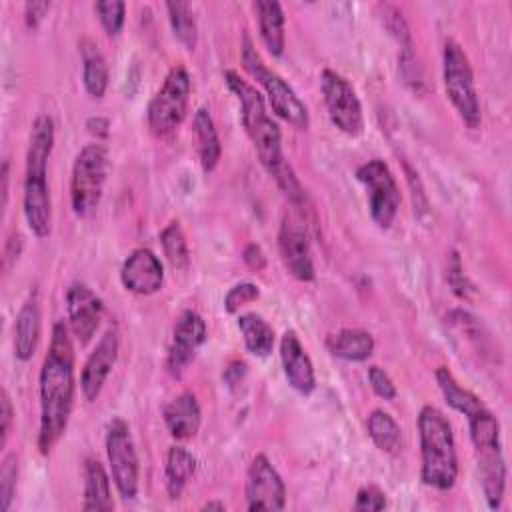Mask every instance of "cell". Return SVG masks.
I'll return each mask as SVG.
<instances>
[{
  "label": "cell",
  "mask_w": 512,
  "mask_h": 512,
  "mask_svg": "<svg viewBox=\"0 0 512 512\" xmlns=\"http://www.w3.org/2000/svg\"><path fill=\"white\" fill-rule=\"evenodd\" d=\"M368 382H370V388L374 390V394L382 400H394L398 396V390H396V384L394 380L390 378V374L380 368L378 364H372L368 366Z\"/></svg>",
  "instance_id": "36"
},
{
  "label": "cell",
  "mask_w": 512,
  "mask_h": 512,
  "mask_svg": "<svg viewBox=\"0 0 512 512\" xmlns=\"http://www.w3.org/2000/svg\"><path fill=\"white\" fill-rule=\"evenodd\" d=\"M104 304L100 296L86 284L74 282L66 290V316L68 328L80 344H88L96 334L102 320Z\"/></svg>",
  "instance_id": "15"
},
{
  "label": "cell",
  "mask_w": 512,
  "mask_h": 512,
  "mask_svg": "<svg viewBox=\"0 0 512 512\" xmlns=\"http://www.w3.org/2000/svg\"><path fill=\"white\" fill-rule=\"evenodd\" d=\"M162 418L174 440H188L200 430L202 410L196 396L190 390H184L164 406Z\"/></svg>",
  "instance_id": "19"
},
{
  "label": "cell",
  "mask_w": 512,
  "mask_h": 512,
  "mask_svg": "<svg viewBox=\"0 0 512 512\" xmlns=\"http://www.w3.org/2000/svg\"><path fill=\"white\" fill-rule=\"evenodd\" d=\"M278 250L282 264L292 278H296L298 282H312L316 278L310 238L304 222L298 216L286 214L282 218L278 232Z\"/></svg>",
  "instance_id": "13"
},
{
  "label": "cell",
  "mask_w": 512,
  "mask_h": 512,
  "mask_svg": "<svg viewBox=\"0 0 512 512\" xmlns=\"http://www.w3.org/2000/svg\"><path fill=\"white\" fill-rule=\"evenodd\" d=\"M120 282L132 294H156L164 284V266L150 248H134L122 262Z\"/></svg>",
  "instance_id": "16"
},
{
  "label": "cell",
  "mask_w": 512,
  "mask_h": 512,
  "mask_svg": "<svg viewBox=\"0 0 512 512\" xmlns=\"http://www.w3.org/2000/svg\"><path fill=\"white\" fill-rule=\"evenodd\" d=\"M106 456L112 482L122 500H134L138 494L140 462L130 426L122 418H112L106 428Z\"/></svg>",
  "instance_id": "9"
},
{
  "label": "cell",
  "mask_w": 512,
  "mask_h": 512,
  "mask_svg": "<svg viewBox=\"0 0 512 512\" xmlns=\"http://www.w3.org/2000/svg\"><path fill=\"white\" fill-rule=\"evenodd\" d=\"M280 362H282V370L288 384L296 392L304 396L314 392L316 388L314 364L294 330H286L280 338Z\"/></svg>",
  "instance_id": "18"
},
{
  "label": "cell",
  "mask_w": 512,
  "mask_h": 512,
  "mask_svg": "<svg viewBox=\"0 0 512 512\" xmlns=\"http://www.w3.org/2000/svg\"><path fill=\"white\" fill-rule=\"evenodd\" d=\"M0 420H2L0 446L4 448L8 442L10 430H12V420H14V408H12V402H10V396L6 390H2V396H0Z\"/></svg>",
  "instance_id": "38"
},
{
  "label": "cell",
  "mask_w": 512,
  "mask_h": 512,
  "mask_svg": "<svg viewBox=\"0 0 512 512\" xmlns=\"http://www.w3.org/2000/svg\"><path fill=\"white\" fill-rule=\"evenodd\" d=\"M166 12H168L170 28H172L176 40L188 52H194V48L198 44V24H196L192 6L188 2H182V0L166 2Z\"/></svg>",
  "instance_id": "29"
},
{
  "label": "cell",
  "mask_w": 512,
  "mask_h": 512,
  "mask_svg": "<svg viewBox=\"0 0 512 512\" xmlns=\"http://www.w3.org/2000/svg\"><path fill=\"white\" fill-rule=\"evenodd\" d=\"M42 330V316L36 294L28 296L26 302L20 306L14 322V356L20 362H28L40 342Z\"/></svg>",
  "instance_id": "20"
},
{
  "label": "cell",
  "mask_w": 512,
  "mask_h": 512,
  "mask_svg": "<svg viewBox=\"0 0 512 512\" xmlns=\"http://www.w3.org/2000/svg\"><path fill=\"white\" fill-rule=\"evenodd\" d=\"M286 484L266 454H256L246 472V508L284 510Z\"/></svg>",
  "instance_id": "12"
},
{
  "label": "cell",
  "mask_w": 512,
  "mask_h": 512,
  "mask_svg": "<svg viewBox=\"0 0 512 512\" xmlns=\"http://www.w3.org/2000/svg\"><path fill=\"white\" fill-rule=\"evenodd\" d=\"M192 130L196 136V148H198V158H200V166L206 174L214 172L220 156H222V144H220V136L216 130V124L212 120V114L208 108H198L194 112V120H192Z\"/></svg>",
  "instance_id": "24"
},
{
  "label": "cell",
  "mask_w": 512,
  "mask_h": 512,
  "mask_svg": "<svg viewBox=\"0 0 512 512\" xmlns=\"http://www.w3.org/2000/svg\"><path fill=\"white\" fill-rule=\"evenodd\" d=\"M160 244L166 260L174 270H186L190 264V250L186 234L178 220H170L160 232Z\"/></svg>",
  "instance_id": "30"
},
{
  "label": "cell",
  "mask_w": 512,
  "mask_h": 512,
  "mask_svg": "<svg viewBox=\"0 0 512 512\" xmlns=\"http://www.w3.org/2000/svg\"><path fill=\"white\" fill-rule=\"evenodd\" d=\"M420 480L424 486L446 492L458 478V456L450 420L432 404L418 412Z\"/></svg>",
  "instance_id": "4"
},
{
  "label": "cell",
  "mask_w": 512,
  "mask_h": 512,
  "mask_svg": "<svg viewBox=\"0 0 512 512\" xmlns=\"http://www.w3.org/2000/svg\"><path fill=\"white\" fill-rule=\"evenodd\" d=\"M16 478H18L16 454H6L2 460V470H0V510L2 512H6L14 500Z\"/></svg>",
  "instance_id": "33"
},
{
  "label": "cell",
  "mask_w": 512,
  "mask_h": 512,
  "mask_svg": "<svg viewBox=\"0 0 512 512\" xmlns=\"http://www.w3.org/2000/svg\"><path fill=\"white\" fill-rule=\"evenodd\" d=\"M74 388V346L70 338V328L62 320H58L52 326L50 346L42 360L38 376V448L44 456L52 452V448L60 442L68 428L74 406Z\"/></svg>",
  "instance_id": "1"
},
{
  "label": "cell",
  "mask_w": 512,
  "mask_h": 512,
  "mask_svg": "<svg viewBox=\"0 0 512 512\" xmlns=\"http://www.w3.org/2000/svg\"><path fill=\"white\" fill-rule=\"evenodd\" d=\"M94 12L98 14V20L108 36H118L124 28L126 20V4L124 2H96Z\"/></svg>",
  "instance_id": "31"
},
{
  "label": "cell",
  "mask_w": 512,
  "mask_h": 512,
  "mask_svg": "<svg viewBox=\"0 0 512 512\" xmlns=\"http://www.w3.org/2000/svg\"><path fill=\"white\" fill-rule=\"evenodd\" d=\"M118 358V332L108 328L98 340L96 348L86 358L80 372V392L86 402H94L110 376Z\"/></svg>",
  "instance_id": "17"
},
{
  "label": "cell",
  "mask_w": 512,
  "mask_h": 512,
  "mask_svg": "<svg viewBox=\"0 0 512 512\" xmlns=\"http://www.w3.org/2000/svg\"><path fill=\"white\" fill-rule=\"evenodd\" d=\"M244 374H246V362H242V360H232V362L224 368L222 378H224V382H226L228 386H236V384L244 378Z\"/></svg>",
  "instance_id": "41"
},
{
  "label": "cell",
  "mask_w": 512,
  "mask_h": 512,
  "mask_svg": "<svg viewBox=\"0 0 512 512\" xmlns=\"http://www.w3.org/2000/svg\"><path fill=\"white\" fill-rule=\"evenodd\" d=\"M190 90L188 70L182 64L172 66L146 108V122L156 138H168L180 128L188 112Z\"/></svg>",
  "instance_id": "8"
},
{
  "label": "cell",
  "mask_w": 512,
  "mask_h": 512,
  "mask_svg": "<svg viewBox=\"0 0 512 512\" xmlns=\"http://www.w3.org/2000/svg\"><path fill=\"white\" fill-rule=\"evenodd\" d=\"M110 474L96 458H86L84 462V502L82 510L86 512H110L114 510Z\"/></svg>",
  "instance_id": "23"
},
{
  "label": "cell",
  "mask_w": 512,
  "mask_h": 512,
  "mask_svg": "<svg viewBox=\"0 0 512 512\" xmlns=\"http://www.w3.org/2000/svg\"><path fill=\"white\" fill-rule=\"evenodd\" d=\"M54 120L48 114L36 116L30 130L24 172L22 208L28 228L36 238L50 236L52 230V200L48 188V160L54 150Z\"/></svg>",
  "instance_id": "3"
},
{
  "label": "cell",
  "mask_w": 512,
  "mask_h": 512,
  "mask_svg": "<svg viewBox=\"0 0 512 512\" xmlns=\"http://www.w3.org/2000/svg\"><path fill=\"white\" fill-rule=\"evenodd\" d=\"M368 436L384 454H398L402 448V430L394 416L382 408H374L366 418Z\"/></svg>",
  "instance_id": "28"
},
{
  "label": "cell",
  "mask_w": 512,
  "mask_h": 512,
  "mask_svg": "<svg viewBox=\"0 0 512 512\" xmlns=\"http://www.w3.org/2000/svg\"><path fill=\"white\" fill-rule=\"evenodd\" d=\"M442 80L448 100L458 112L460 120L476 130L482 124V108L474 82V72L464 48L448 38L442 48Z\"/></svg>",
  "instance_id": "6"
},
{
  "label": "cell",
  "mask_w": 512,
  "mask_h": 512,
  "mask_svg": "<svg viewBox=\"0 0 512 512\" xmlns=\"http://www.w3.org/2000/svg\"><path fill=\"white\" fill-rule=\"evenodd\" d=\"M108 168V148L102 142H90L76 154L70 176V204L78 218H90L98 210Z\"/></svg>",
  "instance_id": "7"
},
{
  "label": "cell",
  "mask_w": 512,
  "mask_h": 512,
  "mask_svg": "<svg viewBox=\"0 0 512 512\" xmlns=\"http://www.w3.org/2000/svg\"><path fill=\"white\" fill-rule=\"evenodd\" d=\"M326 348L334 358L346 362H366L376 348L374 336L362 328H342L326 338Z\"/></svg>",
  "instance_id": "22"
},
{
  "label": "cell",
  "mask_w": 512,
  "mask_h": 512,
  "mask_svg": "<svg viewBox=\"0 0 512 512\" xmlns=\"http://www.w3.org/2000/svg\"><path fill=\"white\" fill-rule=\"evenodd\" d=\"M238 330L242 334L244 346L250 354L258 358H266L272 354L274 348V328L268 324V320L256 312H246L240 314L238 320Z\"/></svg>",
  "instance_id": "27"
},
{
  "label": "cell",
  "mask_w": 512,
  "mask_h": 512,
  "mask_svg": "<svg viewBox=\"0 0 512 512\" xmlns=\"http://www.w3.org/2000/svg\"><path fill=\"white\" fill-rule=\"evenodd\" d=\"M224 82L240 104L242 124L248 138L254 144L260 164L274 178L282 194L296 208H300L306 200V194L294 168L290 166V162L282 152V132L278 122L268 114L264 96L248 80H244L236 70H226Z\"/></svg>",
  "instance_id": "2"
},
{
  "label": "cell",
  "mask_w": 512,
  "mask_h": 512,
  "mask_svg": "<svg viewBox=\"0 0 512 512\" xmlns=\"http://www.w3.org/2000/svg\"><path fill=\"white\" fill-rule=\"evenodd\" d=\"M356 178L366 190L370 218L378 228L388 230L398 214L402 200L390 166L380 158H372L356 168Z\"/></svg>",
  "instance_id": "10"
},
{
  "label": "cell",
  "mask_w": 512,
  "mask_h": 512,
  "mask_svg": "<svg viewBox=\"0 0 512 512\" xmlns=\"http://www.w3.org/2000/svg\"><path fill=\"white\" fill-rule=\"evenodd\" d=\"M446 280L452 288V292L458 296V298H470L474 294V284L470 282V278L466 276L464 272V266H462V260H460V254L456 250L450 252L448 256V266H446Z\"/></svg>",
  "instance_id": "32"
},
{
  "label": "cell",
  "mask_w": 512,
  "mask_h": 512,
  "mask_svg": "<svg viewBox=\"0 0 512 512\" xmlns=\"http://www.w3.org/2000/svg\"><path fill=\"white\" fill-rule=\"evenodd\" d=\"M240 60L244 70L262 86V90L268 96V104L272 112L282 118L284 122L292 124L298 130H308L310 126V114L306 104L298 98L294 88L274 70H270L258 50L254 48V42L250 34H242L240 44Z\"/></svg>",
  "instance_id": "5"
},
{
  "label": "cell",
  "mask_w": 512,
  "mask_h": 512,
  "mask_svg": "<svg viewBox=\"0 0 512 512\" xmlns=\"http://www.w3.org/2000/svg\"><path fill=\"white\" fill-rule=\"evenodd\" d=\"M50 2L40 0V2H26L24 4V22L28 28H38L40 22L44 20V16L50 10Z\"/></svg>",
  "instance_id": "39"
},
{
  "label": "cell",
  "mask_w": 512,
  "mask_h": 512,
  "mask_svg": "<svg viewBox=\"0 0 512 512\" xmlns=\"http://www.w3.org/2000/svg\"><path fill=\"white\" fill-rule=\"evenodd\" d=\"M80 52H82V84H84V90L88 92L90 98L100 100L106 94L108 82H110L108 62H106L102 50L98 48V44L88 40V38H84L80 42Z\"/></svg>",
  "instance_id": "25"
},
{
  "label": "cell",
  "mask_w": 512,
  "mask_h": 512,
  "mask_svg": "<svg viewBox=\"0 0 512 512\" xmlns=\"http://www.w3.org/2000/svg\"><path fill=\"white\" fill-rule=\"evenodd\" d=\"M260 298V288L258 284L254 282H240V284H234L226 296H224V310L228 314H236L242 306L254 302Z\"/></svg>",
  "instance_id": "34"
},
{
  "label": "cell",
  "mask_w": 512,
  "mask_h": 512,
  "mask_svg": "<svg viewBox=\"0 0 512 512\" xmlns=\"http://www.w3.org/2000/svg\"><path fill=\"white\" fill-rule=\"evenodd\" d=\"M208 338V328L204 318L194 310H184L172 328V340L168 346L166 368L172 376L180 378L182 372L196 358L200 346Z\"/></svg>",
  "instance_id": "14"
},
{
  "label": "cell",
  "mask_w": 512,
  "mask_h": 512,
  "mask_svg": "<svg viewBox=\"0 0 512 512\" xmlns=\"http://www.w3.org/2000/svg\"><path fill=\"white\" fill-rule=\"evenodd\" d=\"M196 472V458L194 454L180 444H174L168 448L166 454V466H164V480H166V492L170 498H180L186 484Z\"/></svg>",
  "instance_id": "26"
},
{
  "label": "cell",
  "mask_w": 512,
  "mask_h": 512,
  "mask_svg": "<svg viewBox=\"0 0 512 512\" xmlns=\"http://www.w3.org/2000/svg\"><path fill=\"white\" fill-rule=\"evenodd\" d=\"M86 128L90 134H94L96 138H106L108 136V128H110V122L108 118H102V116H92L86 120Z\"/></svg>",
  "instance_id": "42"
},
{
  "label": "cell",
  "mask_w": 512,
  "mask_h": 512,
  "mask_svg": "<svg viewBox=\"0 0 512 512\" xmlns=\"http://www.w3.org/2000/svg\"><path fill=\"white\" fill-rule=\"evenodd\" d=\"M320 90L330 122L346 136H360L364 132V112L354 86L340 72L324 68L320 74Z\"/></svg>",
  "instance_id": "11"
},
{
  "label": "cell",
  "mask_w": 512,
  "mask_h": 512,
  "mask_svg": "<svg viewBox=\"0 0 512 512\" xmlns=\"http://www.w3.org/2000/svg\"><path fill=\"white\" fill-rule=\"evenodd\" d=\"M224 510L226 506H224V502H206L204 506H202V510Z\"/></svg>",
  "instance_id": "43"
},
{
  "label": "cell",
  "mask_w": 512,
  "mask_h": 512,
  "mask_svg": "<svg viewBox=\"0 0 512 512\" xmlns=\"http://www.w3.org/2000/svg\"><path fill=\"white\" fill-rule=\"evenodd\" d=\"M254 12H256V20H258L260 38H262L266 50L272 56L280 58L284 54V46H286V34H284L286 16L282 10V4L276 0H256Z\"/></svg>",
  "instance_id": "21"
},
{
  "label": "cell",
  "mask_w": 512,
  "mask_h": 512,
  "mask_svg": "<svg viewBox=\"0 0 512 512\" xmlns=\"http://www.w3.org/2000/svg\"><path fill=\"white\" fill-rule=\"evenodd\" d=\"M406 168V174H408V184L412 186V202H414V214H418V216H422V214H426L428 212V200H426V194H424V188H422V184H420V178H418V174L406 164L404 166Z\"/></svg>",
  "instance_id": "37"
},
{
  "label": "cell",
  "mask_w": 512,
  "mask_h": 512,
  "mask_svg": "<svg viewBox=\"0 0 512 512\" xmlns=\"http://www.w3.org/2000/svg\"><path fill=\"white\" fill-rule=\"evenodd\" d=\"M386 506H388L386 492L376 484H366L356 492V500L352 508L358 512H378V510H384Z\"/></svg>",
  "instance_id": "35"
},
{
  "label": "cell",
  "mask_w": 512,
  "mask_h": 512,
  "mask_svg": "<svg viewBox=\"0 0 512 512\" xmlns=\"http://www.w3.org/2000/svg\"><path fill=\"white\" fill-rule=\"evenodd\" d=\"M242 260H244V264H246L250 270L260 272V270L266 268V254H264V250H262L256 242H250V244L244 246V250H242Z\"/></svg>",
  "instance_id": "40"
}]
</instances>
